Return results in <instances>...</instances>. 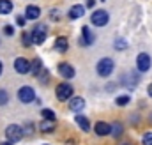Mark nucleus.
<instances>
[{"label":"nucleus","instance_id":"1","mask_svg":"<svg viewBox=\"0 0 152 145\" xmlns=\"http://www.w3.org/2000/svg\"><path fill=\"white\" fill-rule=\"evenodd\" d=\"M115 69V62L113 59H110V57H103L99 62H97V66H96V71L97 74L101 76V78H108Z\"/></svg>","mask_w":152,"mask_h":145},{"label":"nucleus","instance_id":"2","mask_svg":"<svg viewBox=\"0 0 152 145\" xmlns=\"http://www.w3.org/2000/svg\"><path fill=\"white\" fill-rule=\"evenodd\" d=\"M55 94H57V99H58V101H69V99L73 97V94H75V89H73L71 83L64 81V83H58V85H57Z\"/></svg>","mask_w":152,"mask_h":145},{"label":"nucleus","instance_id":"3","mask_svg":"<svg viewBox=\"0 0 152 145\" xmlns=\"http://www.w3.org/2000/svg\"><path fill=\"white\" fill-rule=\"evenodd\" d=\"M23 127L21 126H18V124H9L7 127H5V138L9 140V142H20L21 138H23Z\"/></svg>","mask_w":152,"mask_h":145},{"label":"nucleus","instance_id":"4","mask_svg":"<svg viewBox=\"0 0 152 145\" xmlns=\"http://www.w3.org/2000/svg\"><path fill=\"white\" fill-rule=\"evenodd\" d=\"M120 83L124 87H127L129 90H134L136 85L140 83V72L138 71H127L122 78H120Z\"/></svg>","mask_w":152,"mask_h":145},{"label":"nucleus","instance_id":"5","mask_svg":"<svg viewBox=\"0 0 152 145\" xmlns=\"http://www.w3.org/2000/svg\"><path fill=\"white\" fill-rule=\"evenodd\" d=\"M90 21H92L94 27H104V25H108V21H110V14H108V11H104V9H97V11L92 12Z\"/></svg>","mask_w":152,"mask_h":145},{"label":"nucleus","instance_id":"6","mask_svg":"<svg viewBox=\"0 0 152 145\" xmlns=\"http://www.w3.org/2000/svg\"><path fill=\"white\" fill-rule=\"evenodd\" d=\"M30 36H32V42L34 44H42L46 41V36H48V27L44 23H39V25H36L32 29Z\"/></svg>","mask_w":152,"mask_h":145},{"label":"nucleus","instance_id":"7","mask_svg":"<svg viewBox=\"0 0 152 145\" xmlns=\"http://www.w3.org/2000/svg\"><path fill=\"white\" fill-rule=\"evenodd\" d=\"M18 99L23 103V105H28L36 99V90L30 87V85H23L20 90H18Z\"/></svg>","mask_w":152,"mask_h":145},{"label":"nucleus","instance_id":"8","mask_svg":"<svg viewBox=\"0 0 152 145\" xmlns=\"http://www.w3.org/2000/svg\"><path fill=\"white\" fill-rule=\"evenodd\" d=\"M152 67V59L149 53H138L136 57V71L138 72H147Z\"/></svg>","mask_w":152,"mask_h":145},{"label":"nucleus","instance_id":"9","mask_svg":"<svg viewBox=\"0 0 152 145\" xmlns=\"http://www.w3.org/2000/svg\"><path fill=\"white\" fill-rule=\"evenodd\" d=\"M96 41L94 30H90V27H83L81 29V37H80V44L81 46H92Z\"/></svg>","mask_w":152,"mask_h":145},{"label":"nucleus","instance_id":"10","mask_svg":"<svg viewBox=\"0 0 152 145\" xmlns=\"http://www.w3.org/2000/svg\"><path fill=\"white\" fill-rule=\"evenodd\" d=\"M14 69H16L18 74H28L30 72V62L25 57H18L14 60Z\"/></svg>","mask_w":152,"mask_h":145},{"label":"nucleus","instance_id":"11","mask_svg":"<svg viewBox=\"0 0 152 145\" xmlns=\"http://www.w3.org/2000/svg\"><path fill=\"white\" fill-rule=\"evenodd\" d=\"M58 74L62 76V78H66V80H71V78H75V67L71 66V64H67V62H60L58 64Z\"/></svg>","mask_w":152,"mask_h":145},{"label":"nucleus","instance_id":"12","mask_svg":"<svg viewBox=\"0 0 152 145\" xmlns=\"http://www.w3.org/2000/svg\"><path fill=\"white\" fill-rule=\"evenodd\" d=\"M94 131H96V135H97V136H106V135H110V131H112V126H110L108 122H103V120H99V122H96V126H94Z\"/></svg>","mask_w":152,"mask_h":145},{"label":"nucleus","instance_id":"13","mask_svg":"<svg viewBox=\"0 0 152 145\" xmlns=\"http://www.w3.org/2000/svg\"><path fill=\"white\" fill-rule=\"evenodd\" d=\"M83 14H85V7H83L81 4H76V5H73V7L69 9V12H67V18L75 21V20H80Z\"/></svg>","mask_w":152,"mask_h":145},{"label":"nucleus","instance_id":"14","mask_svg":"<svg viewBox=\"0 0 152 145\" xmlns=\"http://www.w3.org/2000/svg\"><path fill=\"white\" fill-rule=\"evenodd\" d=\"M69 50V41H67V37L60 36L55 39V51H58V53H66Z\"/></svg>","mask_w":152,"mask_h":145},{"label":"nucleus","instance_id":"15","mask_svg":"<svg viewBox=\"0 0 152 145\" xmlns=\"http://www.w3.org/2000/svg\"><path fill=\"white\" fill-rule=\"evenodd\" d=\"M83 108H85V99H83V97H75V96H73V97L69 99V110H71V111H76V113H78V111H81Z\"/></svg>","mask_w":152,"mask_h":145},{"label":"nucleus","instance_id":"16","mask_svg":"<svg viewBox=\"0 0 152 145\" xmlns=\"http://www.w3.org/2000/svg\"><path fill=\"white\" fill-rule=\"evenodd\" d=\"M23 16H25L27 20H37L39 16H41V9H39L37 5H27Z\"/></svg>","mask_w":152,"mask_h":145},{"label":"nucleus","instance_id":"17","mask_svg":"<svg viewBox=\"0 0 152 145\" xmlns=\"http://www.w3.org/2000/svg\"><path fill=\"white\" fill-rule=\"evenodd\" d=\"M76 124L80 126V129L83 131V133H87V131H90V122H88V119L85 117V115H76L75 117Z\"/></svg>","mask_w":152,"mask_h":145},{"label":"nucleus","instance_id":"18","mask_svg":"<svg viewBox=\"0 0 152 145\" xmlns=\"http://www.w3.org/2000/svg\"><path fill=\"white\" fill-rule=\"evenodd\" d=\"M39 129H41L42 133H53V129H55V120H46V119H42L41 124H39Z\"/></svg>","mask_w":152,"mask_h":145},{"label":"nucleus","instance_id":"19","mask_svg":"<svg viewBox=\"0 0 152 145\" xmlns=\"http://www.w3.org/2000/svg\"><path fill=\"white\" fill-rule=\"evenodd\" d=\"M30 71L34 76H39L41 71H42V62H41V59H34V62L30 64Z\"/></svg>","mask_w":152,"mask_h":145},{"label":"nucleus","instance_id":"20","mask_svg":"<svg viewBox=\"0 0 152 145\" xmlns=\"http://www.w3.org/2000/svg\"><path fill=\"white\" fill-rule=\"evenodd\" d=\"M12 11V2L11 0H0V14H9Z\"/></svg>","mask_w":152,"mask_h":145},{"label":"nucleus","instance_id":"21","mask_svg":"<svg viewBox=\"0 0 152 145\" xmlns=\"http://www.w3.org/2000/svg\"><path fill=\"white\" fill-rule=\"evenodd\" d=\"M122 133H124V126H122L120 122H113V124H112V131H110V135L115 136V138H118Z\"/></svg>","mask_w":152,"mask_h":145},{"label":"nucleus","instance_id":"22","mask_svg":"<svg viewBox=\"0 0 152 145\" xmlns=\"http://www.w3.org/2000/svg\"><path fill=\"white\" fill-rule=\"evenodd\" d=\"M129 101H131V96H127V94H122V96H117V99H115V105H117V106H127V105H129Z\"/></svg>","mask_w":152,"mask_h":145},{"label":"nucleus","instance_id":"23","mask_svg":"<svg viewBox=\"0 0 152 145\" xmlns=\"http://www.w3.org/2000/svg\"><path fill=\"white\" fill-rule=\"evenodd\" d=\"M126 48H127V41L122 39V37H118V39L115 41V50H117V51H122V50H126Z\"/></svg>","mask_w":152,"mask_h":145},{"label":"nucleus","instance_id":"24","mask_svg":"<svg viewBox=\"0 0 152 145\" xmlns=\"http://www.w3.org/2000/svg\"><path fill=\"white\" fill-rule=\"evenodd\" d=\"M41 115H42V119H46V120H55V111L53 110H41Z\"/></svg>","mask_w":152,"mask_h":145},{"label":"nucleus","instance_id":"25","mask_svg":"<svg viewBox=\"0 0 152 145\" xmlns=\"http://www.w3.org/2000/svg\"><path fill=\"white\" fill-rule=\"evenodd\" d=\"M21 41H23V46H32V44H34V42H32V36H30V32H23Z\"/></svg>","mask_w":152,"mask_h":145},{"label":"nucleus","instance_id":"26","mask_svg":"<svg viewBox=\"0 0 152 145\" xmlns=\"http://www.w3.org/2000/svg\"><path fill=\"white\" fill-rule=\"evenodd\" d=\"M7 103H9V94H7V90L0 89V106H4Z\"/></svg>","mask_w":152,"mask_h":145},{"label":"nucleus","instance_id":"27","mask_svg":"<svg viewBox=\"0 0 152 145\" xmlns=\"http://www.w3.org/2000/svg\"><path fill=\"white\" fill-rule=\"evenodd\" d=\"M142 145H152V131L145 133V135L142 136Z\"/></svg>","mask_w":152,"mask_h":145},{"label":"nucleus","instance_id":"28","mask_svg":"<svg viewBox=\"0 0 152 145\" xmlns=\"http://www.w3.org/2000/svg\"><path fill=\"white\" fill-rule=\"evenodd\" d=\"M50 18H51L53 21H58V18H60V12H58V9H51V11H50Z\"/></svg>","mask_w":152,"mask_h":145},{"label":"nucleus","instance_id":"29","mask_svg":"<svg viewBox=\"0 0 152 145\" xmlns=\"http://www.w3.org/2000/svg\"><path fill=\"white\" fill-rule=\"evenodd\" d=\"M2 30H4L5 36H14V27H12V25H5Z\"/></svg>","mask_w":152,"mask_h":145},{"label":"nucleus","instance_id":"30","mask_svg":"<svg viewBox=\"0 0 152 145\" xmlns=\"http://www.w3.org/2000/svg\"><path fill=\"white\" fill-rule=\"evenodd\" d=\"M16 23H18L20 27H23V25L27 23V18H25V16H16Z\"/></svg>","mask_w":152,"mask_h":145},{"label":"nucleus","instance_id":"31","mask_svg":"<svg viewBox=\"0 0 152 145\" xmlns=\"http://www.w3.org/2000/svg\"><path fill=\"white\" fill-rule=\"evenodd\" d=\"M115 89H117V83H108V85H106V90H108V92H113Z\"/></svg>","mask_w":152,"mask_h":145},{"label":"nucleus","instance_id":"32","mask_svg":"<svg viewBox=\"0 0 152 145\" xmlns=\"http://www.w3.org/2000/svg\"><path fill=\"white\" fill-rule=\"evenodd\" d=\"M94 4H96V0H87V7H94Z\"/></svg>","mask_w":152,"mask_h":145},{"label":"nucleus","instance_id":"33","mask_svg":"<svg viewBox=\"0 0 152 145\" xmlns=\"http://www.w3.org/2000/svg\"><path fill=\"white\" fill-rule=\"evenodd\" d=\"M147 94H149V97H152V83L147 87Z\"/></svg>","mask_w":152,"mask_h":145},{"label":"nucleus","instance_id":"34","mask_svg":"<svg viewBox=\"0 0 152 145\" xmlns=\"http://www.w3.org/2000/svg\"><path fill=\"white\" fill-rule=\"evenodd\" d=\"M0 145H14V144H12V142H9V140H7V142H2V144H0Z\"/></svg>","mask_w":152,"mask_h":145},{"label":"nucleus","instance_id":"35","mask_svg":"<svg viewBox=\"0 0 152 145\" xmlns=\"http://www.w3.org/2000/svg\"><path fill=\"white\" fill-rule=\"evenodd\" d=\"M2 71H4V66H2V62H0V74H2Z\"/></svg>","mask_w":152,"mask_h":145},{"label":"nucleus","instance_id":"36","mask_svg":"<svg viewBox=\"0 0 152 145\" xmlns=\"http://www.w3.org/2000/svg\"><path fill=\"white\" fill-rule=\"evenodd\" d=\"M120 145H129V144H120Z\"/></svg>","mask_w":152,"mask_h":145},{"label":"nucleus","instance_id":"37","mask_svg":"<svg viewBox=\"0 0 152 145\" xmlns=\"http://www.w3.org/2000/svg\"><path fill=\"white\" fill-rule=\"evenodd\" d=\"M101 2H106V0H101Z\"/></svg>","mask_w":152,"mask_h":145},{"label":"nucleus","instance_id":"38","mask_svg":"<svg viewBox=\"0 0 152 145\" xmlns=\"http://www.w3.org/2000/svg\"><path fill=\"white\" fill-rule=\"evenodd\" d=\"M151 122H152V117H151Z\"/></svg>","mask_w":152,"mask_h":145},{"label":"nucleus","instance_id":"39","mask_svg":"<svg viewBox=\"0 0 152 145\" xmlns=\"http://www.w3.org/2000/svg\"><path fill=\"white\" fill-rule=\"evenodd\" d=\"M46 145H48V144H46Z\"/></svg>","mask_w":152,"mask_h":145}]
</instances>
